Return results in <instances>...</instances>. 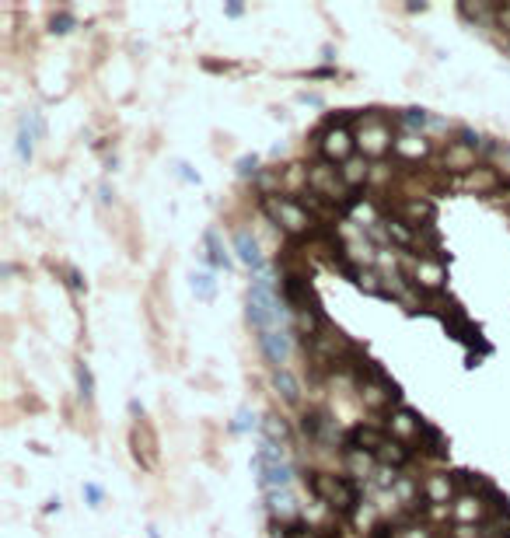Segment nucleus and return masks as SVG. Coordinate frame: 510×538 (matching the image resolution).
Instances as JSON below:
<instances>
[{
    "instance_id": "nucleus-1",
    "label": "nucleus",
    "mask_w": 510,
    "mask_h": 538,
    "mask_svg": "<svg viewBox=\"0 0 510 538\" xmlns=\"http://www.w3.org/2000/svg\"><path fill=\"white\" fill-rule=\"evenodd\" d=\"M304 486L318 503H325L340 517H357V510L364 507V486L357 479H349V475H329V472L308 468Z\"/></svg>"
},
{
    "instance_id": "nucleus-2",
    "label": "nucleus",
    "mask_w": 510,
    "mask_h": 538,
    "mask_svg": "<svg viewBox=\"0 0 510 538\" xmlns=\"http://www.w3.org/2000/svg\"><path fill=\"white\" fill-rule=\"evenodd\" d=\"M283 315H287V304L280 297V284L269 273H259L249 287V308H245L249 326L255 332L283 329Z\"/></svg>"
},
{
    "instance_id": "nucleus-3",
    "label": "nucleus",
    "mask_w": 510,
    "mask_h": 538,
    "mask_svg": "<svg viewBox=\"0 0 510 538\" xmlns=\"http://www.w3.org/2000/svg\"><path fill=\"white\" fill-rule=\"evenodd\" d=\"M262 210H266V217H269L283 235H291L294 242H308V238H315V235L325 227V224L315 220V217L304 210V203L294 200V196H269V200H262Z\"/></svg>"
},
{
    "instance_id": "nucleus-4",
    "label": "nucleus",
    "mask_w": 510,
    "mask_h": 538,
    "mask_svg": "<svg viewBox=\"0 0 510 538\" xmlns=\"http://www.w3.org/2000/svg\"><path fill=\"white\" fill-rule=\"evenodd\" d=\"M353 119H357L353 112H346V116H340V119H336V116H329L325 126L315 133V151H318V158H322V161L342 168L349 158H357V133L349 129Z\"/></svg>"
},
{
    "instance_id": "nucleus-5",
    "label": "nucleus",
    "mask_w": 510,
    "mask_h": 538,
    "mask_svg": "<svg viewBox=\"0 0 510 538\" xmlns=\"http://www.w3.org/2000/svg\"><path fill=\"white\" fill-rule=\"evenodd\" d=\"M357 154L360 158H367V161H381V158H388L391 151H395V129H391V123L384 119V116H364L360 123H357Z\"/></svg>"
},
{
    "instance_id": "nucleus-6",
    "label": "nucleus",
    "mask_w": 510,
    "mask_h": 538,
    "mask_svg": "<svg viewBox=\"0 0 510 538\" xmlns=\"http://www.w3.org/2000/svg\"><path fill=\"white\" fill-rule=\"evenodd\" d=\"M406 276L409 284L420 290V297H433L444 294L447 284V266L440 259H423V255H406Z\"/></svg>"
},
{
    "instance_id": "nucleus-7",
    "label": "nucleus",
    "mask_w": 510,
    "mask_h": 538,
    "mask_svg": "<svg viewBox=\"0 0 510 538\" xmlns=\"http://www.w3.org/2000/svg\"><path fill=\"white\" fill-rule=\"evenodd\" d=\"M357 399H360V406L371 409V413H391V406L398 409L402 392H398V384L381 371V374H374V377H367L364 384H357Z\"/></svg>"
},
{
    "instance_id": "nucleus-8",
    "label": "nucleus",
    "mask_w": 510,
    "mask_h": 538,
    "mask_svg": "<svg viewBox=\"0 0 510 538\" xmlns=\"http://www.w3.org/2000/svg\"><path fill=\"white\" fill-rule=\"evenodd\" d=\"M384 434L388 437H395V441H402V444H416L420 441V434H423V426H426V419L420 413H413L409 406H398V409H391V413L384 416ZM416 451V448H413Z\"/></svg>"
},
{
    "instance_id": "nucleus-9",
    "label": "nucleus",
    "mask_w": 510,
    "mask_h": 538,
    "mask_svg": "<svg viewBox=\"0 0 510 538\" xmlns=\"http://www.w3.org/2000/svg\"><path fill=\"white\" fill-rule=\"evenodd\" d=\"M493 517V507L486 503L482 493H458L451 503V521L458 528H482Z\"/></svg>"
},
{
    "instance_id": "nucleus-10",
    "label": "nucleus",
    "mask_w": 510,
    "mask_h": 538,
    "mask_svg": "<svg viewBox=\"0 0 510 538\" xmlns=\"http://www.w3.org/2000/svg\"><path fill=\"white\" fill-rule=\"evenodd\" d=\"M45 136V119L39 109H28V112H21V119H18V136H14V151H18V158L28 165L32 161V154H36V144Z\"/></svg>"
},
{
    "instance_id": "nucleus-11",
    "label": "nucleus",
    "mask_w": 510,
    "mask_h": 538,
    "mask_svg": "<svg viewBox=\"0 0 510 538\" xmlns=\"http://www.w3.org/2000/svg\"><path fill=\"white\" fill-rule=\"evenodd\" d=\"M479 165H482L479 161V147H468L462 140H447L440 147V171L444 175H462L465 178L468 171H475Z\"/></svg>"
},
{
    "instance_id": "nucleus-12",
    "label": "nucleus",
    "mask_w": 510,
    "mask_h": 538,
    "mask_svg": "<svg viewBox=\"0 0 510 538\" xmlns=\"http://www.w3.org/2000/svg\"><path fill=\"white\" fill-rule=\"evenodd\" d=\"M255 339H259V353L273 364V371H280L287 364L291 350H294V335L287 329H266V332H259Z\"/></svg>"
},
{
    "instance_id": "nucleus-13",
    "label": "nucleus",
    "mask_w": 510,
    "mask_h": 538,
    "mask_svg": "<svg viewBox=\"0 0 510 538\" xmlns=\"http://www.w3.org/2000/svg\"><path fill=\"white\" fill-rule=\"evenodd\" d=\"M504 185H507V175L497 165H479L475 171H468L462 178V189L472 193V196H497Z\"/></svg>"
},
{
    "instance_id": "nucleus-14",
    "label": "nucleus",
    "mask_w": 510,
    "mask_h": 538,
    "mask_svg": "<svg viewBox=\"0 0 510 538\" xmlns=\"http://www.w3.org/2000/svg\"><path fill=\"white\" fill-rule=\"evenodd\" d=\"M395 217H398V220H406L413 231H423V227H433V220H437V207H433V200H430V196H406V200L395 207Z\"/></svg>"
},
{
    "instance_id": "nucleus-15",
    "label": "nucleus",
    "mask_w": 510,
    "mask_h": 538,
    "mask_svg": "<svg viewBox=\"0 0 510 538\" xmlns=\"http://www.w3.org/2000/svg\"><path fill=\"white\" fill-rule=\"evenodd\" d=\"M298 426H300V434L308 437V444H318V448H322V444H336V441H340V434H332V419L322 413V409H304Z\"/></svg>"
},
{
    "instance_id": "nucleus-16",
    "label": "nucleus",
    "mask_w": 510,
    "mask_h": 538,
    "mask_svg": "<svg viewBox=\"0 0 510 538\" xmlns=\"http://www.w3.org/2000/svg\"><path fill=\"white\" fill-rule=\"evenodd\" d=\"M458 497V483L447 472H430L423 479V500L426 507H451Z\"/></svg>"
},
{
    "instance_id": "nucleus-17",
    "label": "nucleus",
    "mask_w": 510,
    "mask_h": 538,
    "mask_svg": "<svg viewBox=\"0 0 510 538\" xmlns=\"http://www.w3.org/2000/svg\"><path fill=\"white\" fill-rule=\"evenodd\" d=\"M430 154H433V144H430L426 133H406V129H402V133L395 136V158H398V161L420 165Z\"/></svg>"
},
{
    "instance_id": "nucleus-18",
    "label": "nucleus",
    "mask_w": 510,
    "mask_h": 538,
    "mask_svg": "<svg viewBox=\"0 0 510 538\" xmlns=\"http://www.w3.org/2000/svg\"><path fill=\"white\" fill-rule=\"evenodd\" d=\"M129 444H133V458L140 461V468H154L158 465V441H154V434H151V426L143 419L133 423Z\"/></svg>"
},
{
    "instance_id": "nucleus-19",
    "label": "nucleus",
    "mask_w": 510,
    "mask_h": 538,
    "mask_svg": "<svg viewBox=\"0 0 510 538\" xmlns=\"http://www.w3.org/2000/svg\"><path fill=\"white\" fill-rule=\"evenodd\" d=\"M266 510L276 524H291V521H300V510H298V500L291 497V490H273L266 493Z\"/></svg>"
},
{
    "instance_id": "nucleus-20",
    "label": "nucleus",
    "mask_w": 510,
    "mask_h": 538,
    "mask_svg": "<svg viewBox=\"0 0 510 538\" xmlns=\"http://www.w3.org/2000/svg\"><path fill=\"white\" fill-rule=\"evenodd\" d=\"M234 252H238V259L249 266V269H255V273H262V266H266V255H262V245H259V238H255L249 227H238L234 231Z\"/></svg>"
},
{
    "instance_id": "nucleus-21",
    "label": "nucleus",
    "mask_w": 510,
    "mask_h": 538,
    "mask_svg": "<svg viewBox=\"0 0 510 538\" xmlns=\"http://www.w3.org/2000/svg\"><path fill=\"white\" fill-rule=\"evenodd\" d=\"M342 465H346V475L357 479V483H367L381 468V461L374 455H367V451H342Z\"/></svg>"
},
{
    "instance_id": "nucleus-22",
    "label": "nucleus",
    "mask_w": 510,
    "mask_h": 538,
    "mask_svg": "<svg viewBox=\"0 0 510 538\" xmlns=\"http://www.w3.org/2000/svg\"><path fill=\"white\" fill-rule=\"evenodd\" d=\"M255 479H259V490H262V493H273V490H291L294 468H291L287 461H280V465H266V468H259V472H255Z\"/></svg>"
},
{
    "instance_id": "nucleus-23",
    "label": "nucleus",
    "mask_w": 510,
    "mask_h": 538,
    "mask_svg": "<svg viewBox=\"0 0 510 538\" xmlns=\"http://www.w3.org/2000/svg\"><path fill=\"white\" fill-rule=\"evenodd\" d=\"M416 455L426 458V461L447 458V441H444V434H440L433 423H426L423 426V434H420V441H416Z\"/></svg>"
},
{
    "instance_id": "nucleus-24",
    "label": "nucleus",
    "mask_w": 510,
    "mask_h": 538,
    "mask_svg": "<svg viewBox=\"0 0 510 538\" xmlns=\"http://www.w3.org/2000/svg\"><path fill=\"white\" fill-rule=\"evenodd\" d=\"M203 249H207V262H210L213 269H231L234 266V259H231V252L224 249V242H220V231L217 227H207L203 231Z\"/></svg>"
},
{
    "instance_id": "nucleus-25",
    "label": "nucleus",
    "mask_w": 510,
    "mask_h": 538,
    "mask_svg": "<svg viewBox=\"0 0 510 538\" xmlns=\"http://www.w3.org/2000/svg\"><path fill=\"white\" fill-rule=\"evenodd\" d=\"M413 458H416V451H413L409 444L395 441V437H388V441H384V448L378 451V461H381V465H388V468H395V472H398V468H406Z\"/></svg>"
},
{
    "instance_id": "nucleus-26",
    "label": "nucleus",
    "mask_w": 510,
    "mask_h": 538,
    "mask_svg": "<svg viewBox=\"0 0 510 538\" xmlns=\"http://www.w3.org/2000/svg\"><path fill=\"white\" fill-rule=\"evenodd\" d=\"M371 168L374 165H367V158H349L346 165L340 168V175H342V182L349 185V193H357V189H364L367 182H371Z\"/></svg>"
},
{
    "instance_id": "nucleus-27",
    "label": "nucleus",
    "mask_w": 510,
    "mask_h": 538,
    "mask_svg": "<svg viewBox=\"0 0 510 538\" xmlns=\"http://www.w3.org/2000/svg\"><path fill=\"white\" fill-rule=\"evenodd\" d=\"M273 388H276V395L283 399V402H300V384H298V377L287 371V367H280V371H273Z\"/></svg>"
},
{
    "instance_id": "nucleus-28",
    "label": "nucleus",
    "mask_w": 510,
    "mask_h": 538,
    "mask_svg": "<svg viewBox=\"0 0 510 538\" xmlns=\"http://www.w3.org/2000/svg\"><path fill=\"white\" fill-rule=\"evenodd\" d=\"M269 538H322V528H315L311 521H291V524H273Z\"/></svg>"
},
{
    "instance_id": "nucleus-29",
    "label": "nucleus",
    "mask_w": 510,
    "mask_h": 538,
    "mask_svg": "<svg viewBox=\"0 0 510 538\" xmlns=\"http://www.w3.org/2000/svg\"><path fill=\"white\" fill-rule=\"evenodd\" d=\"M458 11H462L465 21L479 25V28H493V21H497V7L493 4H462Z\"/></svg>"
},
{
    "instance_id": "nucleus-30",
    "label": "nucleus",
    "mask_w": 510,
    "mask_h": 538,
    "mask_svg": "<svg viewBox=\"0 0 510 538\" xmlns=\"http://www.w3.org/2000/svg\"><path fill=\"white\" fill-rule=\"evenodd\" d=\"M430 119H433V116H430L426 109H416V105H413V109H402V112L395 116V123L402 126L406 133H426Z\"/></svg>"
},
{
    "instance_id": "nucleus-31",
    "label": "nucleus",
    "mask_w": 510,
    "mask_h": 538,
    "mask_svg": "<svg viewBox=\"0 0 510 538\" xmlns=\"http://www.w3.org/2000/svg\"><path fill=\"white\" fill-rule=\"evenodd\" d=\"M262 434H266V441H269V444H276V441H280V448L291 441V426H287V419H283V416H276V413L262 416Z\"/></svg>"
},
{
    "instance_id": "nucleus-32",
    "label": "nucleus",
    "mask_w": 510,
    "mask_h": 538,
    "mask_svg": "<svg viewBox=\"0 0 510 538\" xmlns=\"http://www.w3.org/2000/svg\"><path fill=\"white\" fill-rule=\"evenodd\" d=\"M353 287L364 290V294H371V297H388L384 276L378 273V269H360V273H357V280H353Z\"/></svg>"
},
{
    "instance_id": "nucleus-33",
    "label": "nucleus",
    "mask_w": 510,
    "mask_h": 538,
    "mask_svg": "<svg viewBox=\"0 0 510 538\" xmlns=\"http://www.w3.org/2000/svg\"><path fill=\"white\" fill-rule=\"evenodd\" d=\"M189 284H192V294H196L200 301H213V297H217V280H213L207 269H192Z\"/></svg>"
},
{
    "instance_id": "nucleus-34",
    "label": "nucleus",
    "mask_w": 510,
    "mask_h": 538,
    "mask_svg": "<svg viewBox=\"0 0 510 538\" xmlns=\"http://www.w3.org/2000/svg\"><path fill=\"white\" fill-rule=\"evenodd\" d=\"M77 395H81L85 406L94 402V374H91V367H87L85 360L77 364Z\"/></svg>"
},
{
    "instance_id": "nucleus-35",
    "label": "nucleus",
    "mask_w": 510,
    "mask_h": 538,
    "mask_svg": "<svg viewBox=\"0 0 510 538\" xmlns=\"http://www.w3.org/2000/svg\"><path fill=\"white\" fill-rule=\"evenodd\" d=\"M74 28H77V18L70 11H53V18H49V32L53 36H70Z\"/></svg>"
},
{
    "instance_id": "nucleus-36",
    "label": "nucleus",
    "mask_w": 510,
    "mask_h": 538,
    "mask_svg": "<svg viewBox=\"0 0 510 538\" xmlns=\"http://www.w3.org/2000/svg\"><path fill=\"white\" fill-rule=\"evenodd\" d=\"M234 171H238V178H259V171H262V168H259V154H242V158H238V161H234Z\"/></svg>"
},
{
    "instance_id": "nucleus-37",
    "label": "nucleus",
    "mask_w": 510,
    "mask_h": 538,
    "mask_svg": "<svg viewBox=\"0 0 510 538\" xmlns=\"http://www.w3.org/2000/svg\"><path fill=\"white\" fill-rule=\"evenodd\" d=\"M255 426H262V423L255 419V413L249 409V406H242L238 416H234V423H231V430H234V434H249V430H255Z\"/></svg>"
},
{
    "instance_id": "nucleus-38",
    "label": "nucleus",
    "mask_w": 510,
    "mask_h": 538,
    "mask_svg": "<svg viewBox=\"0 0 510 538\" xmlns=\"http://www.w3.org/2000/svg\"><path fill=\"white\" fill-rule=\"evenodd\" d=\"M493 28H500L510 39V4H497V21H493Z\"/></svg>"
},
{
    "instance_id": "nucleus-39",
    "label": "nucleus",
    "mask_w": 510,
    "mask_h": 538,
    "mask_svg": "<svg viewBox=\"0 0 510 538\" xmlns=\"http://www.w3.org/2000/svg\"><path fill=\"white\" fill-rule=\"evenodd\" d=\"M85 500H87V507H102V500H105V490H102L98 483H85Z\"/></svg>"
},
{
    "instance_id": "nucleus-40",
    "label": "nucleus",
    "mask_w": 510,
    "mask_h": 538,
    "mask_svg": "<svg viewBox=\"0 0 510 538\" xmlns=\"http://www.w3.org/2000/svg\"><path fill=\"white\" fill-rule=\"evenodd\" d=\"M175 171H178V178H182V182H189V185H200V171H192V168L185 165V161H178V165H175Z\"/></svg>"
},
{
    "instance_id": "nucleus-41",
    "label": "nucleus",
    "mask_w": 510,
    "mask_h": 538,
    "mask_svg": "<svg viewBox=\"0 0 510 538\" xmlns=\"http://www.w3.org/2000/svg\"><path fill=\"white\" fill-rule=\"evenodd\" d=\"M224 14H227V18H242V14H245V4L231 0V4H224Z\"/></svg>"
},
{
    "instance_id": "nucleus-42",
    "label": "nucleus",
    "mask_w": 510,
    "mask_h": 538,
    "mask_svg": "<svg viewBox=\"0 0 510 538\" xmlns=\"http://www.w3.org/2000/svg\"><path fill=\"white\" fill-rule=\"evenodd\" d=\"M500 161H504V175H510V144H500Z\"/></svg>"
},
{
    "instance_id": "nucleus-43",
    "label": "nucleus",
    "mask_w": 510,
    "mask_h": 538,
    "mask_svg": "<svg viewBox=\"0 0 510 538\" xmlns=\"http://www.w3.org/2000/svg\"><path fill=\"white\" fill-rule=\"evenodd\" d=\"M311 77H336V70L332 67H318V70H311Z\"/></svg>"
},
{
    "instance_id": "nucleus-44",
    "label": "nucleus",
    "mask_w": 510,
    "mask_h": 538,
    "mask_svg": "<svg viewBox=\"0 0 510 538\" xmlns=\"http://www.w3.org/2000/svg\"><path fill=\"white\" fill-rule=\"evenodd\" d=\"M300 102H304V105H322V98H318V95H308V91H300Z\"/></svg>"
},
{
    "instance_id": "nucleus-45",
    "label": "nucleus",
    "mask_w": 510,
    "mask_h": 538,
    "mask_svg": "<svg viewBox=\"0 0 510 538\" xmlns=\"http://www.w3.org/2000/svg\"><path fill=\"white\" fill-rule=\"evenodd\" d=\"M56 510H60V497H53L45 503V514H56Z\"/></svg>"
}]
</instances>
